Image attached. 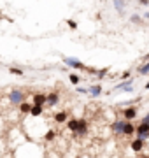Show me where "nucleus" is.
Masks as SVG:
<instances>
[{
	"mask_svg": "<svg viewBox=\"0 0 149 158\" xmlns=\"http://www.w3.org/2000/svg\"><path fill=\"white\" fill-rule=\"evenodd\" d=\"M9 102L14 104V106H21L25 102V93L23 90H19V88H14V90L9 91Z\"/></svg>",
	"mask_w": 149,
	"mask_h": 158,
	"instance_id": "nucleus-1",
	"label": "nucleus"
},
{
	"mask_svg": "<svg viewBox=\"0 0 149 158\" xmlns=\"http://www.w3.org/2000/svg\"><path fill=\"white\" fill-rule=\"evenodd\" d=\"M135 134H137V139H140V141H146V139H149V125L140 121V125L135 128Z\"/></svg>",
	"mask_w": 149,
	"mask_h": 158,
	"instance_id": "nucleus-2",
	"label": "nucleus"
},
{
	"mask_svg": "<svg viewBox=\"0 0 149 158\" xmlns=\"http://www.w3.org/2000/svg\"><path fill=\"white\" fill-rule=\"evenodd\" d=\"M139 114V109L135 107V106H130V107L123 109V118H125V121H132V119L137 118Z\"/></svg>",
	"mask_w": 149,
	"mask_h": 158,
	"instance_id": "nucleus-3",
	"label": "nucleus"
},
{
	"mask_svg": "<svg viewBox=\"0 0 149 158\" xmlns=\"http://www.w3.org/2000/svg\"><path fill=\"white\" fill-rule=\"evenodd\" d=\"M63 62H65V65H69V67H74V69H79V70H86V65L83 62H79V60H75V58H63Z\"/></svg>",
	"mask_w": 149,
	"mask_h": 158,
	"instance_id": "nucleus-4",
	"label": "nucleus"
},
{
	"mask_svg": "<svg viewBox=\"0 0 149 158\" xmlns=\"http://www.w3.org/2000/svg\"><path fill=\"white\" fill-rule=\"evenodd\" d=\"M46 100H47V95H44V93H34V95H32V102H34V106H40V107H44V106H46Z\"/></svg>",
	"mask_w": 149,
	"mask_h": 158,
	"instance_id": "nucleus-5",
	"label": "nucleus"
},
{
	"mask_svg": "<svg viewBox=\"0 0 149 158\" xmlns=\"http://www.w3.org/2000/svg\"><path fill=\"white\" fill-rule=\"evenodd\" d=\"M86 134H88V121L86 119H79V128H77V134L75 135L84 137Z\"/></svg>",
	"mask_w": 149,
	"mask_h": 158,
	"instance_id": "nucleus-6",
	"label": "nucleus"
},
{
	"mask_svg": "<svg viewBox=\"0 0 149 158\" xmlns=\"http://www.w3.org/2000/svg\"><path fill=\"white\" fill-rule=\"evenodd\" d=\"M54 121L56 123H65V121H69V113L67 111H58L56 114H54Z\"/></svg>",
	"mask_w": 149,
	"mask_h": 158,
	"instance_id": "nucleus-7",
	"label": "nucleus"
},
{
	"mask_svg": "<svg viewBox=\"0 0 149 158\" xmlns=\"http://www.w3.org/2000/svg\"><path fill=\"white\" fill-rule=\"evenodd\" d=\"M58 102H60V95H58L56 91H53V93H49V95H47L46 104L49 106V107H53V106H56Z\"/></svg>",
	"mask_w": 149,
	"mask_h": 158,
	"instance_id": "nucleus-8",
	"label": "nucleus"
},
{
	"mask_svg": "<svg viewBox=\"0 0 149 158\" xmlns=\"http://www.w3.org/2000/svg\"><path fill=\"white\" fill-rule=\"evenodd\" d=\"M112 130H114V134H118V135H123V130H125V119L114 121V123H112Z\"/></svg>",
	"mask_w": 149,
	"mask_h": 158,
	"instance_id": "nucleus-9",
	"label": "nucleus"
},
{
	"mask_svg": "<svg viewBox=\"0 0 149 158\" xmlns=\"http://www.w3.org/2000/svg\"><path fill=\"white\" fill-rule=\"evenodd\" d=\"M135 125L132 121H125V130H123V135H133L135 134Z\"/></svg>",
	"mask_w": 149,
	"mask_h": 158,
	"instance_id": "nucleus-10",
	"label": "nucleus"
},
{
	"mask_svg": "<svg viewBox=\"0 0 149 158\" xmlns=\"http://www.w3.org/2000/svg\"><path fill=\"white\" fill-rule=\"evenodd\" d=\"M132 79H128V81H123L119 85H116V90H121V91H132Z\"/></svg>",
	"mask_w": 149,
	"mask_h": 158,
	"instance_id": "nucleus-11",
	"label": "nucleus"
},
{
	"mask_svg": "<svg viewBox=\"0 0 149 158\" xmlns=\"http://www.w3.org/2000/svg\"><path fill=\"white\" fill-rule=\"evenodd\" d=\"M67 128L70 130V132H74V134H77V128H79V119H69L67 121Z\"/></svg>",
	"mask_w": 149,
	"mask_h": 158,
	"instance_id": "nucleus-12",
	"label": "nucleus"
},
{
	"mask_svg": "<svg viewBox=\"0 0 149 158\" xmlns=\"http://www.w3.org/2000/svg\"><path fill=\"white\" fill-rule=\"evenodd\" d=\"M130 146H132V149L135 153H140L142 151V148H144V141H140V139H133Z\"/></svg>",
	"mask_w": 149,
	"mask_h": 158,
	"instance_id": "nucleus-13",
	"label": "nucleus"
},
{
	"mask_svg": "<svg viewBox=\"0 0 149 158\" xmlns=\"http://www.w3.org/2000/svg\"><path fill=\"white\" fill-rule=\"evenodd\" d=\"M88 93H90L91 97H98L100 93H102V86H100V85L90 86V88H88Z\"/></svg>",
	"mask_w": 149,
	"mask_h": 158,
	"instance_id": "nucleus-14",
	"label": "nucleus"
},
{
	"mask_svg": "<svg viewBox=\"0 0 149 158\" xmlns=\"http://www.w3.org/2000/svg\"><path fill=\"white\" fill-rule=\"evenodd\" d=\"M32 107H34V104H28V102H23L21 106H19V111L23 114H30V111H32Z\"/></svg>",
	"mask_w": 149,
	"mask_h": 158,
	"instance_id": "nucleus-15",
	"label": "nucleus"
},
{
	"mask_svg": "<svg viewBox=\"0 0 149 158\" xmlns=\"http://www.w3.org/2000/svg\"><path fill=\"white\" fill-rule=\"evenodd\" d=\"M42 113H44V107H40V106H34V107H32V111H30V114H32V116H40Z\"/></svg>",
	"mask_w": 149,
	"mask_h": 158,
	"instance_id": "nucleus-16",
	"label": "nucleus"
},
{
	"mask_svg": "<svg viewBox=\"0 0 149 158\" xmlns=\"http://www.w3.org/2000/svg\"><path fill=\"white\" fill-rule=\"evenodd\" d=\"M139 74H140V76H144V74H149V62H146L144 63V65H140V67H139V70H137Z\"/></svg>",
	"mask_w": 149,
	"mask_h": 158,
	"instance_id": "nucleus-17",
	"label": "nucleus"
},
{
	"mask_svg": "<svg viewBox=\"0 0 149 158\" xmlns=\"http://www.w3.org/2000/svg\"><path fill=\"white\" fill-rule=\"evenodd\" d=\"M56 137V134H54V130H47L46 135H44V141H53Z\"/></svg>",
	"mask_w": 149,
	"mask_h": 158,
	"instance_id": "nucleus-18",
	"label": "nucleus"
},
{
	"mask_svg": "<svg viewBox=\"0 0 149 158\" xmlns=\"http://www.w3.org/2000/svg\"><path fill=\"white\" fill-rule=\"evenodd\" d=\"M69 79H70V83H72V85H79V76H77V74H70L69 76Z\"/></svg>",
	"mask_w": 149,
	"mask_h": 158,
	"instance_id": "nucleus-19",
	"label": "nucleus"
},
{
	"mask_svg": "<svg viewBox=\"0 0 149 158\" xmlns=\"http://www.w3.org/2000/svg\"><path fill=\"white\" fill-rule=\"evenodd\" d=\"M9 72L14 74V76H23V70L21 69H16V67H9Z\"/></svg>",
	"mask_w": 149,
	"mask_h": 158,
	"instance_id": "nucleus-20",
	"label": "nucleus"
},
{
	"mask_svg": "<svg viewBox=\"0 0 149 158\" xmlns=\"http://www.w3.org/2000/svg\"><path fill=\"white\" fill-rule=\"evenodd\" d=\"M107 72H109V69H107V67H105V69H100V70L97 72V76H98V77H103Z\"/></svg>",
	"mask_w": 149,
	"mask_h": 158,
	"instance_id": "nucleus-21",
	"label": "nucleus"
},
{
	"mask_svg": "<svg viewBox=\"0 0 149 158\" xmlns=\"http://www.w3.org/2000/svg\"><path fill=\"white\" fill-rule=\"evenodd\" d=\"M125 6H126L125 2H114V7L118 9V11H123V7H125Z\"/></svg>",
	"mask_w": 149,
	"mask_h": 158,
	"instance_id": "nucleus-22",
	"label": "nucleus"
},
{
	"mask_svg": "<svg viewBox=\"0 0 149 158\" xmlns=\"http://www.w3.org/2000/svg\"><path fill=\"white\" fill-rule=\"evenodd\" d=\"M67 23H69V27H70V28H72V30H75V28H77V23H75L74 19H69V21H67Z\"/></svg>",
	"mask_w": 149,
	"mask_h": 158,
	"instance_id": "nucleus-23",
	"label": "nucleus"
},
{
	"mask_svg": "<svg viewBox=\"0 0 149 158\" xmlns=\"http://www.w3.org/2000/svg\"><path fill=\"white\" fill-rule=\"evenodd\" d=\"M86 72L88 74H93V76H97L98 70H97V69H93V67H86Z\"/></svg>",
	"mask_w": 149,
	"mask_h": 158,
	"instance_id": "nucleus-24",
	"label": "nucleus"
},
{
	"mask_svg": "<svg viewBox=\"0 0 149 158\" xmlns=\"http://www.w3.org/2000/svg\"><path fill=\"white\" fill-rule=\"evenodd\" d=\"M142 123H147V125H149V113H147V114H146V116L142 118Z\"/></svg>",
	"mask_w": 149,
	"mask_h": 158,
	"instance_id": "nucleus-25",
	"label": "nucleus"
},
{
	"mask_svg": "<svg viewBox=\"0 0 149 158\" xmlns=\"http://www.w3.org/2000/svg\"><path fill=\"white\" fill-rule=\"evenodd\" d=\"M128 76H130V72L126 70V72H123V74H121V79H128Z\"/></svg>",
	"mask_w": 149,
	"mask_h": 158,
	"instance_id": "nucleus-26",
	"label": "nucleus"
},
{
	"mask_svg": "<svg viewBox=\"0 0 149 158\" xmlns=\"http://www.w3.org/2000/svg\"><path fill=\"white\" fill-rule=\"evenodd\" d=\"M132 21L133 23H139V21H140V18H139V16H132Z\"/></svg>",
	"mask_w": 149,
	"mask_h": 158,
	"instance_id": "nucleus-27",
	"label": "nucleus"
},
{
	"mask_svg": "<svg viewBox=\"0 0 149 158\" xmlns=\"http://www.w3.org/2000/svg\"><path fill=\"white\" fill-rule=\"evenodd\" d=\"M77 91H79V93H88L86 88H77Z\"/></svg>",
	"mask_w": 149,
	"mask_h": 158,
	"instance_id": "nucleus-28",
	"label": "nucleus"
},
{
	"mask_svg": "<svg viewBox=\"0 0 149 158\" xmlns=\"http://www.w3.org/2000/svg\"><path fill=\"white\" fill-rule=\"evenodd\" d=\"M144 88H146V90H149V81L146 83V85H144Z\"/></svg>",
	"mask_w": 149,
	"mask_h": 158,
	"instance_id": "nucleus-29",
	"label": "nucleus"
},
{
	"mask_svg": "<svg viewBox=\"0 0 149 158\" xmlns=\"http://www.w3.org/2000/svg\"><path fill=\"white\" fill-rule=\"evenodd\" d=\"M144 18H147V19H149V12H146V14H144Z\"/></svg>",
	"mask_w": 149,
	"mask_h": 158,
	"instance_id": "nucleus-30",
	"label": "nucleus"
}]
</instances>
